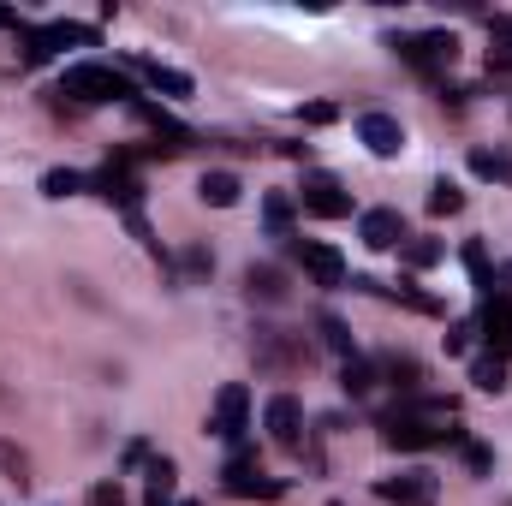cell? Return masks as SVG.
<instances>
[{"mask_svg": "<svg viewBox=\"0 0 512 506\" xmlns=\"http://www.w3.org/2000/svg\"><path fill=\"white\" fill-rule=\"evenodd\" d=\"M60 96H78V102H137V90L126 84V72H114V66H96V60H84V66H66V78H60Z\"/></svg>", "mask_w": 512, "mask_h": 506, "instance_id": "obj_1", "label": "cell"}, {"mask_svg": "<svg viewBox=\"0 0 512 506\" xmlns=\"http://www.w3.org/2000/svg\"><path fill=\"white\" fill-rule=\"evenodd\" d=\"M251 358H256V370H262V376H292V370H304V364H310V346H304V334L256 328Z\"/></svg>", "mask_w": 512, "mask_h": 506, "instance_id": "obj_2", "label": "cell"}, {"mask_svg": "<svg viewBox=\"0 0 512 506\" xmlns=\"http://www.w3.org/2000/svg\"><path fill=\"white\" fill-rule=\"evenodd\" d=\"M393 54L405 60V66H417V72H441V66H453V54H459V36L453 30H423V36H393Z\"/></svg>", "mask_w": 512, "mask_h": 506, "instance_id": "obj_3", "label": "cell"}, {"mask_svg": "<svg viewBox=\"0 0 512 506\" xmlns=\"http://www.w3.org/2000/svg\"><path fill=\"white\" fill-rule=\"evenodd\" d=\"M90 191L102 197V203H114V209H143V179L131 173V161L120 155V161H108L102 173H90Z\"/></svg>", "mask_w": 512, "mask_h": 506, "instance_id": "obj_4", "label": "cell"}, {"mask_svg": "<svg viewBox=\"0 0 512 506\" xmlns=\"http://www.w3.org/2000/svg\"><path fill=\"white\" fill-rule=\"evenodd\" d=\"M66 42H84V48H90V42H96V30H84V24H36V30H30V24H24V66L54 60Z\"/></svg>", "mask_w": 512, "mask_h": 506, "instance_id": "obj_5", "label": "cell"}, {"mask_svg": "<svg viewBox=\"0 0 512 506\" xmlns=\"http://www.w3.org/2000/svg\"><path fill=\"white\" fill-rule=\"evenodd\" d=\"M209 429H215L221 441H233V447L251 435V393H245L239 381H227V387L215 393V417H209Z\"/></svg>", "mask_w": 512, "mask_h": 506, "instance_id": "obj_6", "label": "cell"}, {"mask_svg": "<svg viewBox=\"0 0 512 506\" xmlns=\"http://www.w3.org/2000/svg\"><path fill=\"white\" fill-rule=\"evenodd\" d=\"M298 203H304V215H322V221H346L352 215V197H346V185L334 173H310Z\"/></svg>", "mask_w": 512, "mask_h": 506, "instance_id": "obj_7", "label": "cell"}, {"mask_svg": "<svg viewBox=\"0 0 512 506\" xmlns=\"http://www.w3.org/2000/svg\"><path fill=\"white\" fill-rule=\"evenodd\" d=\"M262 429H268V441L274 447H304V405L292 399V393H274L268 399V411H262Z\"/></svg>", "mask_w": 512, "mask_h": 506, "instance_id": "obj_8", "label": "cell"}, {"mask_svg": "<svg viewBox=\"0 0 512 506\" xmlns=\"http://www.w3.org/2000/svg\"><path fill=\"white\" fill-rule=\"evenodd\" d=\"M292 256H298V268H304L316 286H328V292H334V286H346V256L334 251V245H322V239H298Z\"/></svg>", "mask_w": 512, "mask_h": 506, "instance_id": "obj_9", "label": "cell"}, {"mask_svg": "<svg viewBox=\"0 0 512 506\" xmlns=\"http://www.w3.org/2000/svg\"><path fill=\"white\" fill-rule=\"evenodd\" d=\"M376 501L387 506H435V471H399L376 483Z\"/></svg>", "mask_w": 512, "mask_h": 506, "instance_id": "obj_10", "label": "cell"}, {"mask_svg": "<svg viewBox=\"0 0 512 506\" xmlns=\"http://www.w3.org/2000/svg\"><path fill=\"white\" fill-rule=\"evenodd\" d=\"M358 143H364L376 161H393V155L405 149V126H399L393 114H364V120H358Z\"/></svg>", "mask_w": 512, "mask_h": 506, "instance_id": "obj_11", "label": "cell"}, {"mask_svg": "<svg viewBox=\"0 0 512 506\" xmlns=\"http://www.w3.org/2000/svg\"><path fill=\"white\" fill-rule=\"evenodd\" d=\"M358 239H364L370 251H393V245H405V221H399V209H364V215H358Z\"/></svg>", "mask_w": 512, "mask_h": 506, "instance_id": "obj_12", "label": "cell"}, {"mask_svg": "<svg viewBox=\"0 0 512 506\" xmlns=\"http://www.w3.org/2000/svg\"><path fill=\"white\" fill-rule=\"evenodd\" d=\"M477 334L489 340V352H495V358H512V298H489V310H483Z\"/></svg>", "mask_w": 512, "mask_h": 506, "instance_id": "obj_13", "label": "cell"}, {"mask_svg": "<svg viewBox=\"0 0 512 506\" xmlns=\"http://www.w3.org/2000/svg\"><path fill=\"white\" fill-rule=\"evenodd\" d=\"M286 292H292V286H286V274H280L274 262H251V268H245V298H251V304H286Z\"/></svg>", "mask_w": 512, "mask_h": 506, "instance_id": "obj_14", "label": "cell"}, {"mask_svg": "<svg viewBox=\"0 0 512 506\" xmlns=\"http://www.w3.org/2000/svg\"><path fill=\"white\" fill-rule=\"evenodd\" d=\"M131 66L143 72V84H149V90H161V96H173V102H179V96H191V78H185L179 66H161V60H131Z\"/></svg>", "mask_w": 512, "mask_h": 506, "instance_id": "obj_15", "label": "cell"}, {"mask_svg": "<svg viewBox=\"0 0 512 506\" xmlns=\"http://www.w3.org/2000/svg\"><path fill=\"white\" fill-rule=\"evenodd\" d=\"M197 197H203L209 209H233V203H239V173H227V167L203 173V179H197Z\"/></svg>", "mask_w": 512, "mask_h": 506, "instance_id": "obj_16", "label": "cell"}, {"mask_svg": "<svg viewBox=\"0 0 512 506\" xmlns=\"http://www.w3.org/2000/svg\"><path fill=\"white\" fill-rule=\"evenodd\" d=\"M376 376H387L393 387H399V393H423V364H417L411 352H387Z\"/></svg>", "mask_w": 512, "mask_h": 506, "instance_id": "obj_17", "label": "cell"}, {"mask_svg": "<svg viewBox=\"0 0 512 506\" xmlns=\"http://www.w3.org/2000/svg\"><path fill=\"white\" fill-rule=\"evenodd\" d=\"M173 483H179L173 459L167 453H149V495H143V506H167L173 501Z\"/></svg>", "mask_w": 512, "mask_h": 506, "instance_id": "obj_18", "label": "cell"}, {"mask_svg": "<svg viewBox=\"0 0 512 506\" xmlns=\"http://www.w3.org/2000/svg\"><path fill=\"white\" fill-rule=\"evenodd\" d=\"M471 173L477 179H495V185H512V155H501V149H471Z\"/></svg>", "mask_w": 512, "mask_h": 506, "instance_id": "obj_19", "label": "cell"}, {"mask_svg": "<svg viewBox=\"0 0 512 506\" xmlns=\"http://www.w3.org/2000/svg\"><path fill=\"white\" fill-rule=\"evenodd\" d=\"M78 191H90V173H72V167L42 173V197H78Z\"/></svg>", "mask_w": 512, "mask_h": 506, "instance_id": "obj_20", "label": "cell"}, {"mask_svg": "<svg viewBox=\"0 0 512 506\" xmlns=\"http://www.w3.org/2000/svg\"><path fill=\"white\" fill-rule=\"evenodd\" d=\"M489 66L495 72H512V18H495L489 24Z\"/></svg>", "mask_w": 512, "mask_h": 506, "instance_id": "obj_21", "label": "cell"}, {"mask_svg": "<svg viewBox=\"0 0 512 506\" xmlns=\"http://www.w3.org/2000/svg\"><path fill=\"white\" fill-rule=\"evenodd\" d=\"M465 268H471V286H477L483 298H495V268H489V251H483L477 239L465 245Z\"/></svg>", "mask_w": 512, "mask_h": 506, "instance_id": "obj_22", "label": "cell"}, {"mask_svg": "<svg viewBox=\"0 0 512 506\" xmlns=\"http://www.w3.org/2000/svg\"><path fill=\"white\" fill-rule=\"evenodd\" d=\"M471 381H477L483 393H507V358H495V352L477 358V364H471Z\"/></svg>", "mask_w": 512, "mask_h": 506, "instance_id": "obj_23", "label": "cell"}, {"mask_svg": "<svg viewBox=\"0 0 512 506\" xmlns=\"http://www.w3.org/2000/svg\"><path fill=\"white\" fill-rule=\"evenodd\" d=\"M376 381H382V376H376V364H364V358H346V370H340V387H346L352 399H364Z\"/></svg>", "mask_w": 512, "mask_h": 506, "instance_id": "obj_24", "label": "cell"}, {"mask_svg": "<svg viewBox=\"0 0 512 506\" xmlns=\"http://www.w3.org/2000/svg\"><path fill=\"white\" fill-rule=\"evenodd\" d=\"M459 209H465V191L453 179H435L429 185V215H459Z\"/></svg>", "mask_w": 512, "mask_h": 506, "instance_id": "obj_25", "label": "cell"}, {"mask_svg": "<svg viewBox=\"0 0 512 506\" xmlns=\"http://www.w3.org/2000/svg\"><path fill=\"white\" fill-rule=\"evenodd\" d=\"M316 328H322V346H328V352L352 358V328H346L340 316H328V310H322V316H316Z\"/></svg>", "mask_w": 512, "mask_h": 506, "instance_id": "obj_26", "label": "cell"}, {"mask_svg": "<svg viewBox=\"0 0 512 506\" xmlns=\"http://www.w3.org/2000/svg\"><path fill=\"white\" fill-rule=\"evenodd\" d=\"M0 471H6V483H18V489H30V453H24V447H12V441H0Z\"/></svg>", "mask_w": 512, "mask_h": 506, "instance_id": "obj_27", "label": "cell"}, {"mask_svg": "<svg viewBox=\"0 0 512 506\" xmlns=\"http://www.w3.org/2000/svg\"><path fill=\"white\" fill-rule=\"evenodd\" d=\"M399 262L405 268H435L441 262V239H405L399 245Z\"/></svg>", "mask_w": 512, "mask_h": 506, "instance_id": "obj_28", "label": "cell"}, {"mask_svg": "<svg viewBox=\"0 0 512 506\" xmlns=\"http://www.w3.org/2000/svg\"><path fill=\"white\" fill-rule=\"evenodd\" d=\"M262 227H268L274 239H286V227H292V197H280V191H274V197L262 203Z\"/></svg>", "mask_w": 512, "mask_h": 506, "instance_id": "obj_29", "label": "cell"}, {"mask_svg": "<svg viewBox=\"0 0 512 506\" xmlns=\"http://www.w3.org/2000/svg\"><path fill=\"white\" fill-rule=\"evenodd\" d=\"M298 120H304V126H334L340 108H334V102H310V108H298Z\"/></svg>", "mask_w": 512, "mask_h": 506, "instance_id": "obj_30", "label": "cell"}, {"mask_svg": "<svg viewBox=\"0 0 512 506\" xmlns=\"http://www.w3.org/2000/svg\"><path fill=\"white\" fill-rule=\"evenodd\" d=\"M465 465H471L477 477H489V471H495V453H489L483 441H465Z\"/></svg>", "mask_w": 512, "mask_h": 506, "instance_id": "obj_31", "label": "cell"}, {"mask_svg": "<svg viewBox=\"0 0 512 506\" xmlns=\"http://www.w3.org/2000/svg\"><path fill=\"white\" fill-rule=\"evenodd\" d=\"M84 506H126V489L108 477V483H96V489H90V501H84Z\"/></svg>", "mask_w": 512, "mask_h": 506, "instance_id": "obj_32", "label": "cell"}, {"mask_svg": "<svg viewBox=\"0 0 512 506\" xmlns=\"http://www.w3.org/2000/svg\"><path fill=\"white\" fill-rule=\"evenodd\" d=\"M471 334H477V322H453V328H447V352H465Z\"/></svg>", "mask_w": 512, "mask_h": 506, "instance_id": "obj_33", "label": "cell"}, {"mask_svg": "<svg viewBox=\"0 0 512 506\" xmlns=\"http://www.w3.org/2000/svg\"><path fill=\"white\" fill-rule=\"evenodd\" d=\"M209 268H215V256L203 251V245H191V251H185V274H209Z\"/></svg>", "mask_w": 512, "mask_h": 506, "instance_id": "obj_34", "label": "cell"}, {"mask_svg": "<svg viewBox=\"0 0 512 506\" xmlns=\"http://www.w3.org/2000/svg\"><path fill=\"white\" fill-rule=\"evenodd\" d=\"M495 298H512V262L495 268Z\"/></svg>", "mask_w": 512, "mask_h": 506, "instance_id": "obj_35", "label": "cell"}, {"mask_svg": "<svg viewBox=\"0 0 512 506\" xmlns=\"http://www.w3.org/2000/svg\"><path fill=\"white\" fill-rule=\"evenodd\" d=\"M0 30H24V18H18L12 6H0Z\"/></svg>", "mask_w": 512, "mask_h": 506, "instance_id": "obj_36", "label": "cell"}, {"mask_svg": "<svg viewBox=\"0 0 512 506\" xmlns=\"http://www.w3.org/2000/svg\"><path fill=\"white\" fill-rule=\"evenodd\" d=\"M185 506H197V501H185Z\"/></svg>", "mask_w": 512, "mask_h": 506, "instance_id": "obj_37", "label": "cell"}]
</instances>
